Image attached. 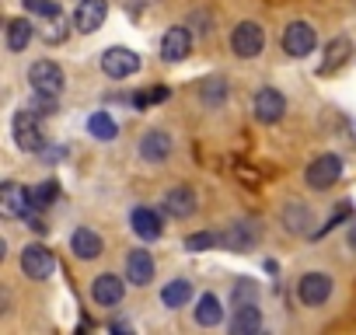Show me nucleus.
Listing matches in <instances>:
<instances>
[{
    "instance_id": "obj_1",
    "label": "nucleus",
    "mask_w": 356,
    "mask_h": 335,
    "mask_svg": "<svg viewBox=\"0 0 356 335\" xmlns=\"http://www.w3.org/2000/svg\"><path fill=\"white\" fill-rule=\"evenodd\" d=\"M342 179V157L339 154H321L307 164V172H304V182L311 189H332L335 182Z\"/></svg>"
},
{
    "instance_id": "obj_2",
    "label": "nucleus",
    "mask_w": 356,
    "mask_h": 335,
    "mask_svg": "<svg viewBox=\"0 0 356 335\" xmlns=\"http://www.w3.org/2000/svg\"><path fill=\"white\" fill-rule=\"evenodd\" d=\"M11 126H15V140H18L22 150H32V154H42L46 150V136L39 129V112L22 108V112H15V122Z\"/></svg>"
},
{
    "instance_id": "obj_3",
    "label": "nucleus",
    "mask_w": 356,
    "mask_h": 335,
    "mask_svg": "<svg viewBox=\"0 0 356 335\" xmlns=\"http://www.w3.org/2000/svg\"><path fill=\"white\" fill-rule=\"evenodd\" d=\"M266 46V32L259 22H241L234 32H231V49L238 60H255Z\"/></svg>"
},
{
    "instance_id": "obj_4",
    "label": "nucleus",
    "mask_w": 356,
    "mask_h": 335,
    "mask_svg": "<svg viewBox=\"0 0 356 335\" xmlns=\"http://www.w3.org/2000/svg\"><path fill=\"white\" fill-rule=\"evenodd\" d=\"M314 46H318L314 25H307V22H290V25H286V32H283V49H286V56L304 60V56L314 53Z\"/></svg>"
},
{
    "instance_id": "obj_5",
    "label": "nucleus",
    "mask_w": 356,
    "mask_h": 335,
    "mask_svg": "<svg viewBox=\"0 0 356 335\" xmlns=\"http://www.w3.org/2000/svg\"><path fill=\"white\" fill-rule=\"evenodd\" d=\"M102 70L112 81H126V77H133L140 70V56L133 49H126V46H112V49L102 53Z\"/></svg>"
},
{
    "instance_id": "obj_6",
    "label": "nucleus",
    "mask_w": 356,
    "mask_h": 335,
    "mask_svg": "<svg viewBox=\"0 0 356 335\" xmlns=\"http://www.w3.org/2000/svg\"><path fill=\"white\" fill-rule=\"evenodd\" d=\"M332 297V276L328 272H304L297 283V300L304 307H321Z\"/></svg>"
},
{
    "instance_id": "obj_7",
    "label": "nucleus",
    "mask_w": 356,
    "mask_h": 335,
    "mask_svg": "<svg viewBox=\"0 0 356 335\" xmlns=\"http://www.w3.org/2000/svg\"><path fill=\"white\" fill-rule=\"evenodd\" d=\"M22 269L29 279H49L56 272V259L46 245H25L22 252Z\"/></svg>"
},
{
    "instance_id": "obj_8",
    "label": "nucleus",
    "mask_w": 356,
    "mask_h": 335,
    "mask_svg": "<svg viewBox=\"0 0 356 335\" xmlns=\"http://www.w3.org/2000/svg\"><path fill=\"white\" fill-rule=\"evenodd\" d=\"M29 81H32V91L35 95H56L60 98V91H63V70L53 60H39L29 70Z\"/></svg>"
},
{
    "instance_id": "obj_9",
    "label": "nucleus",
    "mask_w": 356,
    "mask_h": 335,
    "mask_svg": "<svg viewBox=\"0 0 356 335\" xmlns=\"http://www.w3.org/2000/svg\"><path fill=\"white\" fill-rule=\"evenodd\" d=\"M220 245H224L227 252H238V255L252 252V248L259 245V224H252V220H234V224L220 234Z\"/></svg>"
},
{
    "instance_id": "obj_10",
    "label": "nucleus",
    "mask_w": 356,
    "mask_h": 335,
    "mask_svg": "<svg viewBox=\"0 0 356 335\" xmlns=\"http://www.w3.org/2000/svg\"><path fill=\"white\" fill-rule=\"evenodd\" d=\"M105 18H108V4H105V0H81L77 15H74V28L81 35H91V32H98L105 25Z\"/></svg>"
},
{
    "instance_id": "obj_11",
    "label": "nucleus",
    "mask_w": 356,
    "mask_h": 335,
    "mask_svg": "<svg viewBox=\"0 0 356 335\" xmlns=\"http://www.w3.org/2000/svg\"><path fill=\"white\" fill-rule=\"evenodd\" d=\"M189 53H193V35H189V28L175 25V28L164 32V39H161V56H164V63H182Z\"/></svg>"
},
{
    "instance_id": "obj_12",
    "label": "nucleus",
    "mask_w": 356,
    "mask_h": 335,
    "mask_svg": "<svg viewBox=\"0 0 356 335\" xmlns=\"http://www.w3.org/2000/svg\"><path fill=\"white\" fill-rule=\"evenodd\" d=\"M283 112H286V98H283L276 88H262V91L255 95V119H259V122L273 126V122L283 119Z\"/></svg>"
},
{
    "instance_id": "obj_13",
    "label": "nucleus",
    "mask_w": 356,
    "mask_h": 335,
    "mask_svg": "<svg viewBox=\"0 0 356 335\" xmlns=\"http://www.w3.org/2000/svg\"><path fill=\"white\" fill-rule=\"evenodd\" d=\"M32 210V193L15 186V182H4V189H0V213L4 217H25Z\"/></svg>"
},
{
    "instance_id": "obj_14",
    "label": "nucleus",
    "mask_w": 356,
    "mask_h": 335,
    "mask_svg": "<svg viewBox=\"0 0 356 335\" xmlns=\"http://www.w3.org/2000/svg\"><path fill=\"white\" fill-rule=\"evenodd\" d=\"M122 293H126V286H122V279H119L115 272H102V276H95V283H91V297H95V304H102V307H115V304L122 300Z\"/></svg>"
},
{
    "instance_id": "obj_15",
    "label": "nucleus",
    "mask_w": 356,
    "mask_h": 335,
    "mask_svg": "<svg viewBox=\"0 0 356 335\" xmlns=\"http://www.w3.org/2000/svg\"><path fill=\"white\" fill-rule=\"evenodd\" d=\"M353 53H356V49H353V42H349L346 35H335V39H332V42L325 46V60H321V67H318V74H332V70H339V67H346Z\"/></svg>"
},
{
    "instance_id": "obj_16",
    "label": "nucleus",
    "mask_w": 356,
    "mask_h": 335,
    "mask_svg": "<svg viewBox=\"0 0 356 335\" xmlns=\"http://www.w3.org/2000/svg\"><path fill=\"white\" fill-rule=\"evenodd\" d=\"M168 154H171V136L168 133H161V129L143 133V140H140V157L143 161L161 164V161H168Z\"/></svg>"
},
{
    "instance_id": "obj_17",
    "label": "nucleus",
    "mask_w": 356,
    "mask_h": 335,
    "mask_svg": "<svg viewBox=\"0 0 356 335\" xmlns=\"http://www.w3.org/2000/svg\"><path fill=\"white\" fill-rule=\"evenodd\" d=\"M196 210V193L186 189V186H175L164 193V213L168 217H189Z\"/></svg>"
},
{
    "instance_id": "obj_18",
    "label": "nucleus",
    "mask_w": 356,
    "mask_h": 335,
    "mask_svg": "<svg viewBox=\"0 0 356 335\" xmlns=\"http://www.w3.org/2000/svg\"><path fill=\"white\" fill-rule=\"evenodd\" d=\"M129 224H133V234L140 241H157L161 238V217L154 210H147V206H136L133 217H129Z\"/></svg>"
},
{
    "instance_id": "obj_19",
    "label": "nucleus",
    "mask_w": 356,
    "mask_h": 335,
    "mask_svg": "<svg viewBox=\"0 0 356 335\" xmlns=\"http://www.w3.org/2000/svg\"><path fill=\"white\" fill-rule=\"evenodd\" d=\"M70 248H74V255H77V259H84V262H91V259H98V255L105 252L102 238H98L91 227H77V231H74V238H70Z\"/></svg>"
},
{
    "instance_id": "obj_20",
    "label": "nucleus",
    "mask_w": 356,
    "mask_h": 335,
    "mask_svg": "<svg viewBox=\"0 0 356 335\" xmlns=\"http://www.w3.org/2000/svg\"><path fill=\"white\" fill-rule=\"evenodd\" d=\"M126 279L129 283H136V286H147L150 279H154V259H150V252H129V259H126Z\"/></svg>"
},
{
    "instance_id": "obj_21",
    "label": "nucleus",
    "mask_w": 356,
    "mask_h": 335,
    "mask_svg": "<svg viewBox=\"0 0 356 335\" xmlns=\"http://www.w3.org/2000/svg\"><path fill=\"white\" fill-rule=\"evenodd\" d=\"M283 224H286L290 234H314V231H311L314 213H311L307 206H300V203H290V206L283 210Z\"/></svg>"
},
{
    "instance_id": "obj_22",
    "label": "nucleus",
    "mask_w": 356,
    "mask_h": 335,
    "mask_svg": "<svg viewBox=\"0 0 356 335\" xmlns=\"http://www.w3.org/2000/svg\"><path fill=\"white\" fill-rule=\"evenodd\" d=\"M262 328V314L255 304H245V307H234V321H231V332L234 335H255Z\"/></svg>"
},
{
    "instance_id": "obj_23",
    "label": "nucleus",
    "mask_w": 356,
    "mask_h": 335,
    "mask_svg": "<svg viewBox=\"0 0 356 335\" xmlns=\"http://www.w3.org/2000/svg\"><path fill=\"white\" fill-rule=\"evenodd\" d=\"M32 35H35V28H32L29 18H11V22H8V49H11V53L29 49Z\"/></svg>"
},
{
    "instance_id": "obj_24",
    "label": "nucleus",
    "mask_w": 356,
    "mask_h": 335,
    "mask_svg": "<svg viewBox=\"0 0 356 335\" xmlns=\"http://www.w3.org/2000/svg\"><path fill=\"white\" fill-rule=\"evenodd\" d=\"M220 321H224V307H220V300H217L213 293H203L200 304H196V325L213 328V325H220Z\"/></svg>"
},
{
    "instance_id": "obj_25",
    "label": "nucleus",
    "mask_w": 356,
    "mask_h": 335,
    "mask_svg": "<svg viewBox=\"0 0 356 335\" xmlns=\"http://www.w3.org/2000/svg\"><path fill=\"white\" fill-rule=\"evenodd\" d=\"M200 98H203L207 108H220V105L227 101V81H224V77H207V81L200 84Z\"/></svg>"
},
{
    "instance_id": "obj_26",
    "label": "nucleus",
    "mask_w": 356,
    "mask_h": 335,
    "mask_svg": "<svg viewBox=\"0 0 356 335\" xmlns=\"http://www.w3.org/2000/svg\"><path fill=\"white\" fill-rule=\"evenodd\" d=\"M189 297H193L189 279H171V283L161 290V304H164V307H186Z\"/></svg>"
},
{
    "instance_id": "obj_27",
    "label": "nucleus",
    "mask_w": 356,
    "mask_h": 335,
    "mask_svg": "<svg viewBox=\"0 0 356 335\" xmlns=\"http://www.w3.org/2000/svg\"><path fill=\"white\" fill-rule=\"evenodd\" d=\"M88 133H91L95 140H115L119 126H115V119H112L108 112H95V115L88 119Z\"/></svg>"
},
{
    "instance_id": "obj_28",
    "label": "nucleus",
    "mask_w": 356,
    "mask_h": 335,
    "mask_svg": "<svg viewBox=\"0 0 356 335\" xmlns=\"http://www.w3.org/2000/svg\"><path fill=\"white\" fill-rule=\"evenodd\" d=\"M255 300H259V283H255V279H248V276H241V279L234 283L231 304H234V307H245V304H255Z\"/></svg>"
},
{
    "instance_id": "obj_29",
    "label": "nucleus",
    "mask_w": 356,
    "mask_h": 335,
    "mask_svg": "<svg viewBox=\"0 0 356 335\" xmlns=\"http://www.w3.org/2000/svg\"><path fill=\"white\" fill-rule=\"evenodd\" d=\"M56 199H60V182H53V179L32 189V206H35V210H46V206H53Z\"/></svg>"
},
{
    "instance_id": "obj_30",
    "label": "nucleus",
    "mask_w": 356,
    "mask_h": 335,
    "mask_svg": "<svg viewBox=\"0 0 356 335\" xmlns=\"http://www.w3.org/2000/svg\"><path fill=\"white\" fill-rule=\"evenodd\" d=\"M42 39H46L49 46L67 39V22H63V11H60V15H53V18H46V32H42Z\"/></svg>"
},
{
    "instance_id": "obj_31",
    "label": "nucleus",
    "mask_w": 356,
    "mask_h": 335,
    "mask_svg": "<svg viewBox=\"0 0 356 335\" xmlns=\"http://www.w3.org/2000/svg\"><path fill=\"white\" fill-rule=\"evenodd\" d=\"M213 245H220V234H210V231H200V234L186 238V252H207Z\"/></svg>"
},
{
    "instance_id": "obj_32",
    "label": "nucleus",
    "mask_w": 356,
    "mask_h": 335,
    "mask_svg": "<svg viewBox=\"0 0 356 335\" xmlns=\"http://www.w3.org/2000/svg\"><path fill=\"white\" fill-rule=\"evenodd\" d=\"M29 108H32V112H39V115H53V112L60 108V98H56V95H35Z\"/></svg>"
},
{
    "instance_id": "obj_33",
    "label": "nucleus",
    "mask_w": 356,
    "mask_h": 335,
    "mask_svg": "<svg viewBox=\"0 0 356 335\" xmlns=\"http://www.w3.org/2000/svg\"><path fill=\"white\" fill-rule=\"evenodd\" d=\"M25 4V11H32V15H42V18H53V15H60V4H53V0H22Z\"/></svg>"
},
{
    "instance_id": "obj_34",
    "label": "nucleus",
    "mask_w": 356,
    "mask_h": 335,
    "mask_svg": "<svg viewBox=\"0 0 356 335\" xmlns=\"http://www.w3.org/2000/svg\"><path fill=\"white\" fill-rule=\"evenodd\" d=\"M164 98H168V88H150V91L136 95L133 105H136V108H147V105H157V101H164Z\"/></svg>"
},
{
    "instance_id": "obj_35",
    "label": "nucleus",
    "mask_w": 356,
    "mask_h": 335,
    "mask_svg": "<svg viewBox=\"0 0 356 335\" xmlns=\"http://www.w3.org/2000/svg\"><path fill=\"white\" fill-rule=\"evenodd\" d=\"M349 213H353V206H349V203H342L339 210H332V217H328V224H325V227H318L314 234H325V231H332V227H335V224H342V220H346Z\"/></svg>"
},
{
    "instance_id": "obj_36",
    "label": "nucleus",
    "mask_w": 356,
    "mask_h": 335,
    "mask_svg": "<svg viewBox=\"0 0 356 335\" xmlns=\"http://www.w3.org/2000/svg\"><path fill=\"white\" fill-rule=\"evenodd\" d=\"M234 172H238V179H241L245 186H259V172H255V168H248V164H238Z\"/></svg>"
},
{
    "instance_id": "obj_37",
    "label": "nucleus",
    "mask_w": 356,
    "mask_h": 335,
    "mask_svg": "<svg viewBox=\"0 0 356 335\" xmlns=\"http://www.w3.org/2000/svg\"><path fill=\"white\" fill-rule=\"evenodd\" d=\"M346 241H349V248H353V252H356V224H353V227H349V238H346Z\"/></svg>"
}]
</instances>
